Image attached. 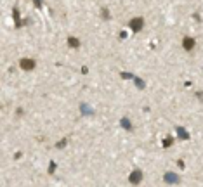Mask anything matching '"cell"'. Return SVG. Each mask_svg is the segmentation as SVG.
Instances as JSON below:
<instances>
[{
    "instance_id": "obj_1",
    "label": "cell",
    "mask_w": 203,
    "mask_h": 187,
    "mask_svg": "<svg viewBox=\"0 0 203 187\" xmlns=\"http://www.w3.org/2000/svg\"><path fill=\"white\" fill-rule=\"evenodd\" d=\"M130 28H132L134 31H141V28H142V17L132 19V21H130Z\"/></svg>"
},
{
    "instance_id": "obj_3",
    "label": "cell",
    "mask_w": 203,
    "mask_h": 187,
    "mask_svg": "<svg viewBox=\"0 0 203 187\" xmlns=\"http://www.w3.org/2000/svg\"><path fill=\"white\" fill-rule=\"evenodd\" d=\"M141 178H142V173L139 172V170H135V172H132V175H130V184H139L141 182Z\"/></svg>"
},
{
    "instance_id": "obj_2",
    "label": "cell",
    "mask_w": 203,
    "mask_h": 187,
    "mask_svg": "<svg viewBox=\"0 0 203 187\" xmlns=\"http://www.w3.org/2000/svg\"><path fill=\"white\" fill-rule=\"evenodd\" d=\"M21 68L26 69V71H30V69L35 68V62H33L31 59H23V61H21Z\"/></svg>"
},
{
    "instance_id": "obj_5",
    "label": "cell",
    "mask_w": 203,
    "mask_h": 187,
    "mask_svg": "<svg viewBox=\"0 0 203 187\" xmlns=\"http://www.w3.org/2000/svg\"><path fill=\"white\" fill-rule=\"evenodd\" d=\"M163 178H165V182H167V184H177V182H179V177H177V175H174V173H165V177H163Z\"/></svg>"
},
{
    "instance_id": "obj_7",
    "label": "cell",
    "mask_w": 203,
    "mask_h": 187,
    "mask_svg": "<svg viewBox=\"0 0 203 187\" xmlns=\"http://www.w3.org/2000/svg\"><path fill=\"white\" fill-rule=\"evenodd\" d=\"M68 42L71 44V47H78V45H80V42H78L77 38H68Z\"/></svg>"
},
{
    "instance_id": "obj_8",
    "label": "cell",
    "mask_w": 203,
    "mask_h": 187,
    "mask_svg": "<svg viewBox=\"0 0 203 187\" xmlns=\"http://www.w3.org/2000/svg\"><path fill=\"white\" fill-rule=\"evenodd\" d=\"M122 127H125L127 130H130V121H128L127 118H123V120H122Z\"/></svg>"
},
{
    "instance_id": "obj_4",
    "label": "cell",
    "mask_w": 203,
    "mask_h": 187,
    "mask_svg": "<svg viewBox=\"0 0 203 187\" xmlns=\"http://www.w3.org/2000/svg\"><path fill=\"white\" fill-rule=\"evenodd\" d=\"M182 45H184V49H186V50H191V49L194 47V40H193V38H189V36H186V38L182 40Z\"/></svg>"
},
{
    "instance_id": "obj_6",
    "label": "cell",
    "mask_w": 203,
    "mask_h": 187,
    "mask_svg": "<svg viewBox=\"0 0 203 187\" xmlns=\"http://www.w3.org/2000/svg\"><path fill=\"white\" fill-rule=\"evenodd\" d=\"M177 135H179L180 139H189V135L186 133V130H184L182 127H179V128H177Z\"/></svg>"
}]
</instances>
